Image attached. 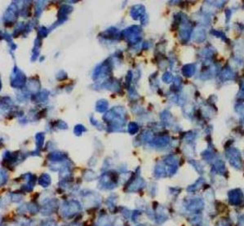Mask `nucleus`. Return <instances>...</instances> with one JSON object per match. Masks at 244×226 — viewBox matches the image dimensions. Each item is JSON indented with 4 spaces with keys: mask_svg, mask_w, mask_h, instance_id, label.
<instances>
[{
    "mask_svg": "<svg viewBox=\"0 0 244 226\" xmlns=\"http://www.w3.org/2000/svg\"><path fill=\"white\" fill-rule=\"evenodd\" d=\"M80 209H81L80 204L77 201H71V202H67L65 205H64L61 212L64 216H70L72 215L75 214L76 212H79V211H80Z\"/></svg>",
    "mask_w": 244,
    "mask_h": 226,
    "instance_id": "nucleus-1",
    "label": "nucleus"
},
{
    "mask_svg": "<svg viewBox=\"0 0 244 226\" xmlns=\"http://www.w3.org/2000/svg\"><path fill=\"white\" fill-rule=\"evenodd\" d=\"M204 207L203 200L201 198H195V199L189 200L188 203L186 204V208L189 212H199Z\"/></svg>",
    "mask_w": 244,
    "mask_h": 226,
    "instance_id": "nucleus-2",
    "label": "nucleus"
},
{
    "mask_svg": "<svg viewBox=\"0 0 244 226\" xmlns=\"http://www.w3.org/2000/svg\"><path fill=\"white\" fill-rule=\"evenodd\" d=\"M229 200L232 205L237 206L242 202V193L240 190H234L229 193Z\"/></svg>",
    "mask_w": 244,
    "mask_h": 226,
    "instance_id": "nucleus-3",
    "label": "nucleus"
},
{
    "mask_svg": "<svg viewBox=\"0 0 244 226\" xmlns=\"http://www.w3.org/2000/svg\"><path fill=\"white\" fill-rule=\"evenodd\" d=\"M230 163L234 167H240V159H239V153L236 150H232L230 153Z\"/></svg>",
    "mask_w": 244,
    "mask_h": 226,
    "instance_id": "nucleus-4",
    "label": "nucleus"
},
{
    "mask_svg": "<svg viewBox=\"0 0 244 226\" xmlns=\"http://www.w3.org/2000/svg\"><path fill=\"white\" fill-rule=\"evenodd\" d=\"M190 222L191 224H193V226H198L202 222V218L201 216H198V215H195V216H193V217L190 220Z\"/></svg>",
    "mask_w": 244,
    "mask_h": 226,
    "instance_id": "nucleus-5",
    "label": "nucleus"
},
{
    "mask_svg": "<svg viewBox=\"0 0 244 226\" xmlns=\"http://www.w3.org/2000/svg\"><path fill=\"white\" fill-rule=\"evenodd\" d=\"M50 183V180H49V177H47V179H44V176L43 178H41L40 180V185L41 186H43V187H47V186Z\"/></svg>",
    "mask_w": 244,
    "mask_h": 226,
    "instance_id": "nucleus-6",
    "label": "nucleus"
},
{
    "mask_svg": "<svg viewBox=\"0 0 244 226\" xmlns=\"http://www.w3.org/2000/svg\"><path fill=\"white\" fill-rule=\"evenodd\" d=\"M41 226H56V222L53 220H46L41 224Z\"/></svg>",
    "mask_w": 244,
    "mask_h": 226,
    "instance_id": "nucleus-7",
    "label": "nucleus"
},
{
    "mask_svg": "<svg viewBox=\"0 0 244 226\" xmlns=\"http://www.w3.org/2000/svg\"><path fill=\"white\" fill-rule=\"evenodd\" d=\"M216 226H230V224H229L228 221H226V220H220L219 222H217Z\"/></svg>",
    "mask_w": 244,
    "mask_h": 226,
    "instance_id": "nucleus-8",
    "label": "nucleus"
},
{
    "mask_svg": "<svg viewBox=\"0 0 244 226\" xmlns=\"http://www.w3.org/2000/svg\"><path fill=\"white\" fill-rule=\"evenodd\" d=\"M238 224V226H244V215L243 216H241L240 218H239Z\"/></svg>",
    "mask_w": 244,
    "mask_h": 226,
    "instance_id": "nucleus-9",
    "label": "nucleus"
}]
</instances>
